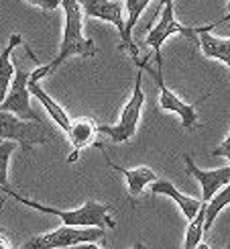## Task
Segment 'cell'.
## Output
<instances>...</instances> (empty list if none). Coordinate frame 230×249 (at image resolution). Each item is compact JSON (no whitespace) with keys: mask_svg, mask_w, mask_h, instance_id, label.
<instances>
[{"mask_svg":"<svg viewBox=\"0 0 230 249\" xmlns=\"http://www.w3.org/2000/svg\"><path fill=\"white\" fill-rule=\"evenodd\" d=\"M226 20H230V15L214 20V23H210V25H204L202 31L197 33L196 43L200 45V49L204 51L206 57L216 59V61H222V64L228 66V70H230V37H216V35H212V31L218 25L226 23Z\"/></svg>","mask_w":230,"mask_h":249,"instance_id":"obj_11","label":"cell"},{"mask_svg":"<svg viewBox=\"0 0 230 249\" xmlns=\"http://www.w3.org/2000/svg\"><path fill=\"white\" fill-rule=\"evenodd\" d=\"M83 15L90 18H100L118 29L120 45L127 39V20H124V4L120 0H80Z\"/></svg>","mask_w":230,"mask_h":249,"instance_id":"obj_9","label":"cell"},{"mask_svg":"<svg viewBox=\"0 0 230 249\" xmlns=\"http://www.w3.org/2000/svg\"><path fill=\"white\" fill-rule=\"evenodd\" d=\"M29 80H31V71L23 70V68H16L15 71V78L10 82V88L6 92L4 100L0 102V110H6V112H13V115L25 119V121H33L43 124L41 117L37 112L31 108V92H29Z\"/></svg>","mask_w":230,"mask_h":249,"instance_id":"obj_8","label":"cell"},{"mask_svg":"<svg viewBox=\"0 0 230 249\" xmlns=\"http://www.w3.org/2000/svg\"><path fill=\"white\" fill-rule=\"evenodd\" d=\"M67 249H104V247H100L98 243H80V245H74V247H67Z\"/></svg>","mask_w":230,"mask_h":249,"instance_id":"obj_23","label":"cell"},{"mask_svg":"<svg viewBox=\"0 0 230 249\" xmlns=\"http://www.w3.org/2000/svg\"><path fill=\"white\" fill-rule=\"evenodd\" d=\"M212 155H214V158H226L230 161V133H228V137L220 145H218V147L212 149Z\"/></svg>","mask_w":230,"mask_h":249,"instance_id":"obj_22","label":"cell"},{"mask_svg":"<svg viewBox=\"0 0 230 249\" xmlns=\"http://www.w3.org/2000/svg\"><path fill=\"white\" fill-rule=\"evenodd\" d=\"M181 160L187 168V174L194 176L202 188V202H210L214 196L220 192L230 182V168H218V170H202L194 163V160L187 153L181 155Z\"/></svg>","mask_w":230,"mask_h":249,"instance_id":"obj_10","label":"cell"},{"mask_svg":"<svg viewBox=\"0 0 230 249\" xmlns=\"http://www.w3.org/2000/svg\"><path fill=\"white\" fill-rule=\"evenodd\" d=\"M100 151H102L104 160H106V163L110 165V168L114 172H118V174L124 176V182H127V188H129V196H131V198H137V196H141L143 190L157 180V174L151 168H147V165H141V168H120V165L110 161L108 153H104V147Z\"/></svg>","mask_w":230,"mask_h":249,"instance_id":"obj_13","label":"cell"},{"mask_svg":"<svg viewBox=\"0 0 230 249\" xmlns=\"http://www.w3.org/2000/svg\"><path fill=\"white\" fill-rule=\"evenodd\" d=\"M204 223H206V202H202L200 213H197L194 219L190 221V225H187L185 239H183V249H196L197 245L202 243V237L206 233Z\"/></svg>","mask_w":230,"mask_h":249,"instance_id":"obj_18","label":"cell"},{"mask_svg":"<svg viewBox=\"0 0 230 249\" xmlns=\"http://www.w3.org/2000/svg\"><path fill=\"white\" fill-rule=\"evenodd\" d=\"M29 92H31V96H35L41 105L45 107V110L49 112V117L55 121V124L57 127L64 131V133H67L69 131V127H71V119H69V115L66 112V108L61 107V105H57V102L51 98L47 92L39 86V82H33V80H29Z\"/></svg>","mask_w":230,"mask_h":249,"instance_id":"obj_16","label":"cell"},{"mask_svg":"<svg viewBox=\"0 0 230 249\" xmlns=\"http://www.w3.org/2000/svg\"><path fill=\"white\" fill-rule=\"evenodd\" d=\"M15 141H0V190L4 194L10 190L8 184V161L15 151Z\"/></svg>","mask_w":230,"mask_h":249,"instance_id":"obj_20","label":"cell"},{"mask_svg":"<svg viewBox=\"0 0 230 249\" xmlns=\"http://www.w3.org/2000/svg\"><path fill=\"white\" fill-rule=\"evenodd\" d=\"M23 43H25L23 37H20L18 33H15L13 37H10L8 43H6V47L0 51V102L4 100L6 92H8V88H10V82H13L15 71H16L15 61L10 59V55H13V51H15L18 45H23Z\"/></svg>","mask_w":230,"mask_h":249,"instance_id":"obj_17","label":"cell"},{"mask_svg":"<svg viewBox=\"0 0 230 249\" xmlns=\"http://www.w3.org/2000/svg\"><path fill=\"white\" fill-rule=\"evenodd\" d=\"M228 204H230V182H228L224 188L214 196L210 202H206V223H204L206 233L212 229V225H214V221H216V216L220 214Z\"/></svg>","mask_w":230,"mask_h":249,"instance_id":"obj_19","label":"cell"},{"mask_svg":"<svg viewBox=\"0 0 230 249\" xmlns=\"http://www.w3.org/2000/svg\"><path fill=\"white\" fill-rule=\"evenodd\" d=\"M104 237H106V229H100V227L61 225L49 233L31 237L18 249H67L80 243H92V241L98 243V241H104Z\"/></svg>","mask_w":230,"mask_h":249,"instance_id":"obj_4","label":"cell"},{"mask_svg":"<svg viewBox=\"0 0 230 249\" xmlns=\"http://www.w3.org/2000/svg\"><path fill=\"white\" fill-rule=\"evenodd\" d=\"M0 249H13V243L4 233H0Z\"/></svg>","mask_w":230,"mask_h":249,"instance_id":"obj_24","label":"cell"},{"mask_svg":"<svg viewBox=\"0 0 230 249\" xmlns=\"http://www.w3.org/2000/svg\"><path fill=\"white\" fill-rule=\"evenodd\" d=\"M228 10H230V0H228Z\"/></svg>","mask_w":230,"mask_h":249,"instance_id":"obj_27","label":"cell"},{"mask_svg":"<svg viewBox=\"0 0 230 249\" xmlns=\"http://www.w3.org/2000/svg\"><path fill=\"white\" fill-rule=\"evenodd\" d=\"M143 68H139L137 71V80H134V88L132 94L129 98V102L124 105L120 119L116 124H100L98 133L106 135L112 143H127L131 141L134 135H137L139 123H141V112L145 107V92H143Z\"/></svg>","mask_w":230,"mask_h":249,"instance_id":"obj_5","label":"cell"},{"mask_svg":"<svg viewBox=\"0 0 230 249\" xmlns=\"http://www.w3.org/2000/svg\"><path fill=\"white\" fill-rule=\"evenodd\" d=\"M66 135H67V139L71 143V153L67 158V163H74L83 147H90V145H94V147L102 149V145L96 141V137L100 133H98V127L94 124L92 119H86V117L71 119V127H69V131Z\"/></svg>","mask_w":230,"mask_h":249,"instance_id":"obj_12","label":"cell"},{"mask_svg":"<svg viewBox=\"0 0 230 249\" xmlns=\"http://www.w3.org/2000/svg\"><path fill=\"white\" fill-rule=\"evenodd\" d=\"M0 141H15L25 153H31L37 145L49 141V131L39 123L25 121L13 112L0 110Z\"/></svg>","mask_w":230,"mask_h":249,"instance_id":"obj_6","label":"cell"},{"mask_svg":"<svg viewBox=\"0 0 230 249\" xmlns=\"http://www.w3.org/2000/svg\"><path fill=\"white\" fill-rule=\"evenodd\" d=\"M61 8L66 15V23H64V37H61V47L57 51V55L45 66H39L35 71H31V80L39 82L45 76L53 74V71L66 64L69 57H94L96 55V45L94 39H88L83 35V10L80 0H61Z\"/></svg>","mask_w":230,"mask_h":249,"instance_id":"obj_1","label":"cell"},{"mask_svg":"<svg viewBox=\"0 0 230 249\" xmlns=\"http://www.w3.org/2000/svg\"><path fill=\"white\" fill-rule=\"evenodd\" d=\"M151 194H155V196H169L171 200H175V204L180 206V211L183 213V216H185L187 223H190L194 216L200 213V209H202V202H200V200L192 198V196L181 194L169 180H159V178H157V180L151 184Z\"/></svg>","mask_w":230,"mask_h":249,"instance_id":"obj_14","label":"cell"},{"mask_svg":"<svg viewBox=\"0 0 230 249\" xmlns=\"http://www.w3.org/2000/svg\"><path fill=\"white\" fill-rule=\"evenodd\" d=\"M202 27H204V25H196V27L181 25L180 20L175 18L173 2H167V4L161 8L159 23L149 29L147 39H145V45H147L149 49H153V55H155V61H157V64H163L161 47H163V43H165L167 39H169L171 35H183L185 39L196 41V39H197V33L202 31Z\"/></svg>","mask_w":230,"mask_h":249,"instance_id":"obj_7","label":"cell"},{"mask_svg":"<svg viewBox=\"0 0 230 249\" xmlns=\"http://www.w3.org/2000/svg\"><path fill=\"white\" fill-rule=\"evenodd\" d=\"M137 66L145 68V71H149V74L153 76L157 88H159V108L161 110L177 115L181 119V127L187 129V131H194L197 127H202L200 119H197V107H200L208 96H202L197 102H194V105H187V102H183L171 88H167L165 80H163V64H157V68L153 70V68H149V57H143L141 61H137Z\"/></svg>","mask_w":230,"mask_h":249,"instance_id":"obj_3","label":"cell"},{"mask_svg":"<svg viewBox=\"0 0 230 249\" xmlns=\"http://www.w3.org/2000/svg\"><path fill=\"white\" fill-rule=\"evenodd\" d=\"M6 194L13 196L15 200H18L20 204H25V206H29V209H33V211L57 216V219H61V223L69 225V227H100V229H114V227H116V223L110 219L112 206L104 204V202L88 200V202H83L80 209H53V206H45V204H41L37 200L25 198V196H20L13 188H10Z\"/></svg>","mask_w":230,"mask_h":249,"instance_id":"obj_2","label":"cell"},{"mask_svg":"<svg viewBox=\"0 0 230 249\" xmlns=\"http://www.w3.org/2000/svg\"><path fill=\"white\" fill-rule=\"evenodd\" d=\"M31 6H37L41 10H55L61 6V0H25Z\"/></svg>","mask_w":230,"mask_h":249,"instance_id":"obj_21","label":"cell"},{"mask_svg":"<svg viewBox=\"0 0 230 249\" xmlns=\"http://www.w3.org/2000/svg\"><path fill=\"white\" fill-rule=\"evenodd\" d=\"M2 202H4V196L0 194V209H2Z\"/></svg>","mask_w":230,"mask_h":249,"instance_id":"obj_26","label":"cell"},{"mask_svg":"<svg viewBox=\"0 0 230 249\" xmlns=\"http://www.w3.org/2000/svg\"><path fill=\"white\" fill-rule=\"evenodd\" d=\"M151 0H124V8H127V39H124V43L118 45L120 51H127V53L132 57V61L137 64L141 61V53H139V47L137 43L132 41V31H134V25L139 23V18L143 15V10L149 6Z\"/></svg>","mask_w":230,"mask_h":249,"instance_id":"obj_15","label":"cell"},{"mask_svg":"<svg viewBox=\"0 0 230 249\" xmlns=\"http://www.w3.org/2000/svg\"><path fill=\"white\" fill-rule=\"evenodd\" d=\"M167 2H173V0H159V8H163Z\"/></svg>","mask_w":230,"mask_h":249,"instance_id":"obj_25","label":"cell"}]
</instances>
